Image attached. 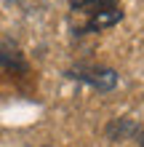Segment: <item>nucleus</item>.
<instances>
[{"label":"nucleus","instance_id":"nucleus-1","mask_svg":"<svg viewBox=\"0 0 144 147\" xmlns=\"http://www.w3.org/2000/svg\"><path fill=\"white\" fill-rule=\"evenodd\" d=\"M123 19L117 0H70V24L75 32H101Z\"/></svg>","mask_w":144,"mask_h":147},{"label":"nucleus","instance_id":"nucleus-2","mask_svg":"<svg viewBox=\"0 0 144 147\" xmlns=\"http://www.w3.org/2000/svg\"><path fill=\"white\" fill-rule=\"evenodd\" d=\"M67 75L75 78V80L88 83L91 88H96V91H112L117 86V72L109 70V67H101V64H78Z\"/></svg>","mask_w":144,"mask_h":147},{"label":"nucleus","instance_id":"nucleus-3","mask_svg":"<svg viewBox=\"0 0 144 147\" xmlns=\"http://www.w3.org/2000/svg\"><path fill=\"white\" fill-rule=\"evenodd\" d=\"M0 62H3L5 67L24 70V59H21V54H19V48H16L11 40H3V38H0Z\"/></svg>","mask_w":144,"mask_h":147},{"label":"nucleus","instance_id":"nucleus-4","mask_svg":"<svg viewBox=\"0 0 144 147\" xmlns=\"http://www.w3.org/2000/svg\"><path fill=\"white\" fill-rule=\"evenodd\" d=\"M139 144H141V147H144V131H141V134H139Z\"/></svg>","mask_w":144,"mask_h":147}]
</instances>
